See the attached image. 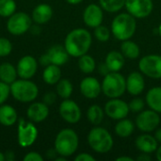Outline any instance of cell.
<instances>
[{
    "label": "cell",
    "instance_id": "obj_10",
    "mask_svg": "<svg viewBox=\"0 0 161 161\" xmlns=\"http://www.w3.org/2000/svg\"><path fill=\"white\" fill-rule=\"evenodd\" d=\"M159 124H160V116L157 111L153 109L142 110L136 118L137 127L142 132L144 133L153 132L158 128Z\"/></svg>",
    "mask_w": 161,
    "mask_h": 161
},
{
    "label": "cell",
    "instance_id": "obj_1",
    "mask_svg": "<svg viewBox=\"0 0 161 161\" xmlns=\"http://www.w3.org/2000/svg\"><path fill=\"white\" fill-rule=\"evenodd\" d=\"M92 38L85 28H75L70 31L64 41V47L68 54L74 58H79L88 53Z\"/></svg>",
    "mask_w": 161,
    "mask_h": 161
},
{
    "label": "cell",
    "instance_id": "obj_28",
    "mask_svg": "<svg viewBox=\"0 0 161 161\" xmlns=\"http://www.w3.org/2000/svg\"><path fill=\"white\" fill-rule=\"evenodd\" d=\"M134 129H135V125L133 122L125 118L119 120V122L116 124L114 127L115 133L121 138H127L131 136L134 132Z\"/></svg>",
    "mask_w": 161,
    "mask_h": 161
},
{
    "label": "cell",
    "instance_id": "obj_41",
    "mask_svg": "<svg viewBox=\"0 0 161 161\" xmlns=\"http://www.w3.org/2000/svg\"><path fill=\"white\" fill-rule=\"evenodd\" d=\"M98 73L103 75V76H106L108 73H110L108 67L107 66V64L105 62H102L98 65Z\"/></svg>",
    "mask_w": 161,
    "mask_h": 161
},
{
    "label": "cell",
    "instance_id": "obj_9",
    "mask_svg": "<svg viewBox=\"0 0 161 161\" xmlns=\"http://www.w3.org/2000/svg\"><path fill=\"white\" fill-rule=\"evenodd\" d=\"M139 69L142 74L150 78H161V56L147 55L141 58Z\"/></svg>",
    "mask_w": 161,
    "mask_h": 161
},
{
    "label": "cell",
    "instance_id": "obj_22",
    "mask_svg": "<svg viewBox=\"0 0 161 161\" xmlns=\"http://www.w3.org/2000/svg\"><path fill=\"white\" fill-rule=\"evenodd\" d=\"M18 120L16 109L10 105L0 106V124L4 126H12Z\"/></svg>",
    "mask_w": 161,
    "mask_h": 161
},
{
    "label": "cell",
    "instance_id": "obj_52",
    "mask_svg": "<svg viewBox=\"0 0 161 161\" xmlns=\"http://www.w3.org/2000/svg\"><path fill=\"white\" fill-rule=\"evenodd\" d=\"M158 34H159V36H161V24L159 27H158Z\"/></svg>",
    "mask_w": 161,
    "mask_h": 161
},
{
    "label": "cell",
    "instance_id": "obj_51",
    "mask_svg": "<svg viewBox=\"0 0 161 161\" xmlns=\"http://www.w3.org/2000/svg\"><path fill=\"white\" fill-rule=\"evenodd\" d=\"M6 158H5V154L0 152V161H5Z\"/></svg>",
    "mask_w": 161,
    "mask_h": 161
},
{
    "label": "cell",
    "instance_id": "obj_16",
    "mask_svg": "<svg viewBox=\"0 0 161 161\" xmlns=\"http://www.w3.org/2000/svg\"><path fill=\"white\" fill-rule=\"evenodd\" d=\"M80 92L82 95L88 99H94L97 98L101 92H102V86L97 78L92 76L85 77L80 82Z\"/></svg>",
    "mask_w": 161,
    "mask_h": 161
},
{
    "label": "cell",
    "instance_id": "obj_32",
    "mask_svg": "<svg viewBox=\"0 0 161 161\" xmlns=\"http://www.w3.org/2000/svg\"><path fill=\"white\" fill-rule=\"evenodd\" d=\"M101 8L108 12H117L125 6V0H99Z\"/></svg>",
    "mask_w": 161,
    "mask_h": 161
},
{
    "label": "cell",
    "instance_id": "obj_39",
    "mask_svg": "<svg viewBox=\"0 0 161 161\" xmlns=\"http://www.w3.org/2000/svg\"><path fill=\"white\" fill-rule=\"evenodd\" d=\"M56 100H57V94L53 92H46L42 97V102L44 104H46L47 106L53 105L56 102Z\"/></svg>",
    "mask_w": 161,
    "mask_h": 161
},
{
    "label": "cell",
    "instance_id": "obj_21",
    "mask_svg": "<svg viewBox=\"0 0 161 161\" xmlns=\"http://www.w3.org/2000/svg\"><path fill=\"white\" fill-rule=\"evenodd\" d=\"M136 147L139 151L145 154H152L158 149V141L150 134H143L136 139Z\"/></svg>",
    "mask_w": 161,
    "mask_h": 161
},
{
    "label": "cell",
    "instance_id": "obj_15",
    "mask_svg": "<svg viewBox=\"0 0 161 161\" xmlns=\"http://www.w3.org/2000/svg\"><path fill=\"white\" fill-rule=\"evenodd\" d=\"M103 17V8L96 4H90L85 8L83 12V21L85 25L92 28L102 25Z\"/></svg>",
    "mask_w": 161,
    "mask_h": 161
},
{
    "label": "cell",
    "instance_id": "obj_5",
    "mask_svg": "<svg viewBox=\"0 0 161 161\" xmlns=\"http://www.w3.org/2000/svg\"><path fill=\"white\" fill-rule=\"evenodd\" d=\"M88 143L96 153L106 154L113 147V139L110 133L104 127L95 126L88 134Z\"/></svg>",
    "mask_w": 161,
    "mask_h": 161
},
{
    "label": "cell",
    "instance_id": "obj_25",
    "mask_svg": "<svg viewBox=\"0 0 161 161\" xmlns=\"http://www.w3.org/2000/svg\"><path fill=\"white\" fill-rule=\"evenodd\" d=\"M42 79L48 85H56L61 79V71L59 66L55 64L46 66L42 73Z\"/></svg>",
    "mask_w": 161,
    "mask_h": 161
},
{
    "label": "cell",
    "instance_id": "obj_11",
    "mask_svg": "<svg viewBox=\"0 0 161 161\" xmlns=\"http://www.w3.org/2000/svg\"><path fill=\"white\" fill-rule=\"evenodd\" d=\"M105 113L113 120H122L127 117L130 109L128 104L119 98H112L108 101L104 108Z\"/></svg>",
    "mask_w": 161,
    "mask_h": 161
},
{
    "label": "cell",
    "instance_id": "obj_42",
    "mask_svg": "<svg viewBox=\"0 0 161 161\" xmlns=\"http://www.w3.org/2000/svg\"><path fill=\"white\" fill-rule=\"evenodd\" d=\"M39 63H40L42 66H43V67H46V66H48V65L51 64V62H50V60H49V58H48V56H47L46 53L43 54V55H42V56L40 57V58H39Z\"/></svg>",
    "mask_w": 161,
    "mask_h": 161
},
{
    "label": "cell",
    "instance_id": "obj_43",
    "mask_svg": "<svg viewBox=\"0 0 161 161\" xmlns=\"http://www.w3.org/2000/svg\"><path fill=\"white\" fill-rule=\"evenodd\" d=\"M58 155V152H57V150H56L55 148H54L53 150H52V149L48 150V151H47V154H46L47 158H50V159H55V158H57Z\"/></svg>",
    "mask_w": 161,
    "mask_h": 161
},
{
    "label": "cell",
    "instance_id": "obj_17",
    "mask_svg": "<svg viewBox=\"0 0 161 161\" xmlns=\"http://www.w3.org/2000/svg\"><path fill=\"white\" fill-rule=\"evenodd\" d=\"M49 115V108L43 102H34L26 109V116L33 123L43 122Z\"/></svg>",
    "mask_w": 161,
    "mask_h": 161
},
{
    "label": "cell",
    "instance_id": "obj_26",
    "mask_svg": "<svg viewBox=\"0 0 161 161\" xmlns=\"http://www.w3.org/2000/svg\"><path fill=\"white\" fill-rule=\"evenodd\" d=\"M146 104L151 109L161 113V87H155L148 91L146 94Z\"/></svg>",
    "mask_w": 161,
    "mask_h": 161
},
{
    "label": "cell",
    "instance_id": "obj_12",
    "mask_svg": "<svg viewBox=\"0 0 161 161\" xmlns=\"http://www.w3.org/2000/svg\"><path fill=\"white\" fill-rule=\"evenodd\" d=\"M125 7L132 16L142 19L151 14L154 4L152 0H125Z\"/></svg>",
    "mask_w": 161,
    "mask_h": 161
},
{
    "label": "cell",
    "instance_id": "obj_46",
    "mask_svg": "<svg viewBox=\"0 0 161 161\" xmlns=\"http://www.w3.org/2000/svg\"><path fill=\"white\" fill-rule=\"evenodd\" d=\"M155 138H156V140L158 141V143H161V128H158V129L156 130Z\"/></svg>",
    "mask_w": 161,
    "mask_h": 161
},
{
    "label": "cell",
    "instance_id": "obj_35",
    "mask_svg": "<svg viewBox=\"0 0 161 161\" xmlns=\"http://www.w3.org/2000/svg\"><path fill=\"white\" fill-rule=\"evenodd\" d=\"M12 51V43L7 38H0V58L8 56Z\"/></svg>",
    "mask_w": 161,
    "mask_h": 161
},
{
    "label": "cell",
    "instance_id": "obj_37",
    "mask_svg": "<svg viewBox=\"0 0 161 161\" xmlns=\"http://www.w3.org/2000/svg\"><path fill=\"white\" fill-rule=\"evenodd\" d=\"M144 106H145V103L142 98H134L128 104L129 109L132 112H141V111H142L143 108H144Z\"/></svg>",
    "mask_w": 161,
    "mask_h": 161
},
{
    "label": "cell",
    "instance_id": "obj_23",
    "mask_svg": "<svg viewBox=\"0 0 161 161\" xmlns=\"http://www.w3.org/2000/svg\"><path fill=\"white\" fill-rule=\"evenodd\" d=\"M105 63L110 72H119L125 66V57L122 52L110 51L106 57Z\"/></svg>",
    "mask_w": 161,
    "mask_h": 161
},
{
    "label": "cell",
    "instance_id": "obj_20",
    "mask_svg": "<svg viewBox=\"0 0 161 161\" xmlns=\"http://www.w3.org/2000/svg\"><path fill=\"white\" fill-rule=\"evenodd\" d=\"M53 16V8L47 4H39L32 10V21L37 25H43L49 22Z\"/></svg>",
    "mask_w": 161,
    "mask_h": 161
},
{
    "label": "cell",
    "instance_id": "obj_36",
    "mask_svg": "<svg viewBox=\"0 0 161 161\" xmlns=\"http://www.w3.org/2000/svg\"><path fill=\"white\" fill-rule=\"evenodd\" d=\"M10 95V85L0 81V106L3 105Z\"/></svg>",
    "mask_w": 161,
    "mask_h": 161
},
{
    "label": "cell",
    "instance_id": "obj_13",
    "mask_svg": "<svg viewBox=\"0 0 161 161\" xmlns=\"http://www.w3.org/2000/svg\"><path fill=\"white\" fill-rule=\"evenodd\" d=\"M60 117L69 124H76L81 119V109L79 106L71 99H64L59 105Z\"/></svg>",
    "mask_w": 161,
    "mask_h": 161
},
{
    "label": "cell",
    "instance_id": "obj_44",
    "mask_svg": "<svg viewBox=\"0 0 161 161\" xmlns=\"http://www.w3.org/2000/svg\"><path fill=\"white\" fill-rule=\"evenodd\" d=\"M150 154H145V153H142L137 158L136 160L138 161H150L151 160V157L149 156Z\"/></svg>",
    "mask_w": 161,
    "mask_h": 161
},
{
    "label": "cell",
    "instance_id": "obj_48",
    "mask_svg": "<svg viewBox=\"0 0 161 161\" xmlns=\"http://www.w3.org/2000/svg\"><path fill=\"white\" fill-rule=\"evenodd\" d=\"M67 3L71 4V5H78L80 4L83 0H65Z\"/></svg>",
    "mask_w": 161,
    "mask_h": 161
},
{
    "label": "cell",
    "instance_id": "obj_40",
    "mask_svg": "<svg viewBox=\"0 0 161 161\" xmlns=\"http://www.w3.org/2000/svg\"><path fill=\"white\" fill-rule=\"evenodd\" d=\"M75 161H95V158L87 153H81L75 158Z\"/></svg>",
    "mask_w": 161,
    "mask_h": 161
},
{
    "label": "cell",
    "instance_id": "obj_7",
    "mask_svg": "<svg viewBox=\"0 0 161 161\" xmlns=\"http://www.w3.org/2000/svg\"><path fill=\"white\" fill-rule=\"evenodd\" d=\"M32 25V18L25 12H14L7 22L8 31L14 36H21L26 33Z\"/></svg>",
    "mask_w": 161,
    "mask_h": 161
},
{
    "label": "cell",
    "instance_id": "obj_18",
    "mask_svg": "<svg viewBox=\"0 0 161 161\" xmlns=\"http://www.w3.org/2000/svg\"><path fill=\"white\" fill-rule=\"evenodd\" d=\"M126 79V91L132 95L141 94L145 88V80L143 75L139 72H132Z\"/></svg>",
    "mask_w": 161,
    "mask_h": 161
},
{
    "label": "cell",
    "instance_id": "obj_50",
    "mask_svg": "<svg viewBox=\"0 0 161 161\" xmlns=\"http://www.w3.org/2000/svg\"><path fill=\"white\" fill-rule=\"evenodd\" d=\"M66 159H67V158L62 157V156H59V157H57L55 158V161H66Z\"/></svg>",
    "mask_w": 161,
    "mask_h": 161
},
{
    "label": "cell",
    "instance_id": "obj_29",
    "mask_svg": "<svg viewBox=\"0 0 161 161\" xmlns=\"http://www.w3.org/2000/svg\"><path fill=\"white\" fill-rule=\"evenodd\" d=\"M105 110L98 105H92L87 110V118L89 122L95 126L99 125L103 122Z\"/></svg>",
    "mask_w": 161,
    "mask_h": 161
},
{
    "label": "cell",
    "instance_id": "obj_27",
    "mask_svg": "<svg viewBox=\"0 0 161 161\" xmlns=\"http://www.w3.org/2000/svg\"><path fill=\"white\" fill-rule=\"evenodd\" d=\"M121 52L125 58H127L129 59H136L140 57L141 49L136 42L126 40L123 41L121 44Z\"/></svg>",
    "mask_w": 161,
    "mask_h": 161
},
{
    "label": "cell",
    "instance_id": "obj_8",
    "mask_svg": "<svg viewBox=\"0 0 161 161\" xmlns=\"http://www.w3.org/2000/svg\"><path fill=\"white\" fill-rule=\"evenodd\" d=\"M38 138V128L33 122H25L24 119H19L17 127V142L18 144L26 148L31 146Z\"/></svg>",
    "mask_w": 161,
    "mask_h": 161
},
{
    "label": "cell",
    "instance_id": "obj_24",
    "mask_svg": "<svg viewBox=\"0 0 161 161\" xmlns=\"http://www.w3.org/2000/svg\"><path fill=\"white\" fill-rule=\"evenodd\" d=\"M17 69L14 65L9 62H3L0 64V81L10 85L17 79Z\"/></svg>",
    "mask_w": 161,
    "mask_h": 161
},
{
    "label": "cell",
    "instance_id": "obj_45",
    "mask_svg": "<svg viewBox=\"0 0 161 161\" xmlns=\"http://www.w3.org/2000/svg\"><path fill=\"white\" fill-rule=\"evenodd\" d=\"M5 158L7 161H12L15 159V155L12 151H7L5 153Z\"/></svg>",
    "mask_w": 161,
    "mask_h": 161
},
{
    "label": "cell",
    "instance_id": "obj_49",
    "mask_svg": "<svg viewBox=\"0 0 161 161\" xmlns=\"http://www.w3.org/2000/svg\"><path fill=\"white\" fill-rule=\"evenodd\" d=\"M156 157H157V159L158 161H161V146L158 147L157 149V154H156Z\"/></svg>",
    "mask_w": 161,
    "mask_h": 161
},
{
    "label": "cell",
    "instance_id": "obj_6",
    "mask_svg": "<svg viewBox=\"0 0 161 161\" xmlns=\"http://www.w3.org/2000/svg\"><path fill=\"white\" fill-rule=\"evenodd\" d=\"M102 92L108 98H119L126 91V79L119 72H110L104 76Z\"/></svg>",
    "mask_w": 161,
    "mask_h": 161
},
{
    "label": "cell",
    "instance_id": "obj_3",
    "mask_svg": "<svg viewBox=\"0 0 161 161\" xmlns=\"http://www.w3.org/2000/svg\"><path fill=\"white\" fill-rule=\"evenodd\" d=\"M79 140L76 132L71 128H64L58 133L54 146L58 156L68 158L76 152Z\"/></svg>",
    "mask_w": 161,
    "mask_h": 161
},
{
    "label": "cell",
    "instance_id": "obj_31",
    "mask_svg": "<svg viewBox=\"0 0 161 161\" xmlns=\"http://www.w3.org/2000/svg\"><path fill=\"white\" fill-rule=\"evenodd\" d=\"M95 67H96V63L92 56L85 54L78 58V68L82 73L91 74L94 71Z\"/></svg>",
    "mask_w": 161,
    "mask_h": 161
},
{
    "label": "cell",
    "instance_id": "obj_47",
    "mask_svg": "<svg viewBox=\"0 0 161 161\" xmlns=\"http://www.w3.org/2000/svg\"><path fill=\"white\" fill-rule=\"evenodd\" d=\"M116 160L117 161H134V159H133L132 158H130V157H124V156H122V157L117 158H116Z\"/></svg>",
    "mask_w": 161,
    "mask_h": 161
},
{
    "label": "cell",
    "instance_id": "obj_4",
    "mask_svg": "<svg viewBox=\"0 0 161 161\" xmlns=\"http://www.w3.org/2000/svg\"><path fill=\"white\" fill-rule=\"evenodd\" d=\"M10 94L21 103H31L39 95L38 86L29 79H16L10 84Z\"/></svg>",
    "mask_w": 161,
    "mask_h": 161
},
{
    "label": "cell",
    "instance_id": "obj_33",
    "mask_svg": "<svg viewBox=\"0 0 161 161\" xmlns=\"http://www.w3.org/2000/svg\"><path fill=\"white\" fill-rule=\"evenodd\" d=\"M16 2L14 0H0V16L8 18L16 12Z\"/></svg>",
    "mask_w": 161,
    "mask_h": 161
},
{
    "label": "cell",
    "instance_id": "obj_30",
    "mask_svg": "<svg viewBox=\"0 0 161 161\" xmlns=\"http://www.w3.org/2000/svg\"><path fill=\"white\" fill-rule=\"evenodd\" d=\"M74 88H73V84L70 80L63 78L60 79L57 84H56V92L57 94L61 97L62 99H68L71 97L72 93H73Z\"/></svg>",
    "mask_w": 161,
    "mask_h": 161
},
{
    "label": "cell",
    "instance_id": "obj_38",
    "mask_svg": "<svg viewBox=\"0 0 161 161\" xmlns=\"http://www.w3.org/2000/svg\"><path fill=\"white\" fill-rule=\"evenodd\" d=\"M43 158L42 157L41 154L38 152H28L25 157H24V161H42Z\"/></svg>",
    "mask_w": 161,
    "mask_h": 161
},
{
    "label": "cell",
    "instance_id": "obj_14",
    "mask_svg": "<svg viewBox=\"0 0 161 161\" xmlns=\"http://www.w3.org/2000/svg\"><path fill=\"white\" fill-rule=\"evenodd\" d=\"M17 74L20 78L30 79L35 75L38 70V61L33 56H24L22 57L16 66Z\"/></svg>",
    "mask_w": 161,
    "mask_h": 161
},
{
    "label": "cell",
    "instance_id": "obj_34",
    "mask_svg": "<svg viewBox=\"0 0 161 161\" xmlns=\"http://www.w3.org/2000/svg\"><path fill=\"white\" fill-rule=\"evenodd\" d=\"M94 36L99 42H106L108 41V39L110 37V31L106 25H100L94 28Z\"/></svg>",
    "mask_w": 161,
    "mask_h": 161
},
{
    "label": "cell",
    "instance_id": "obj_2",
    "mask_svg": "<svg viewBox=\"0 0 161 161\" xmlns=\"http://www.w3.org/2000/svg\"><path fill=\"white\" fill-rule=\"evenodd\" d=\"M137 29L136 18L130 13L118 14L111 23V33L119 41L130 40Z\"/></svg>",
    "mask_w": 161,
    "mask_h": 161
},
{
    "label": "cell",
    "instance_id": "obj_19",
    "mask_svg": "<svg viewBox=\"0 0 161 161\" xmlns=\"http://www.w3.org/2000/svg\"><path fill=\"white\" fill-rule=\"evenodd\" d=\"M46 54L49 58L51 64H55L59 67L64 65L68 61L70 57L64 45H60V44H56L51 46L46 52Z\"/></svg>",
    "mask_w": 161,
    "mask_h": 161
}]
</instances>
